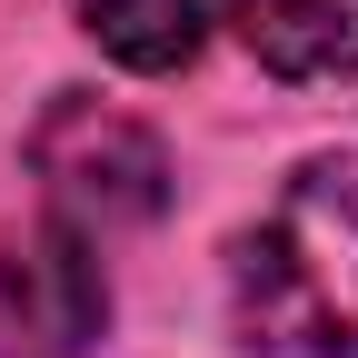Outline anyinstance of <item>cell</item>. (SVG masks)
Listing matches in <instances>:
<instances>
[{
	"mask_svg": "<svg viewBox=\"0 0 358 358\" xmlns=\"http://www.w3.org/2000/svg\"><path fill=\"white\" fill-rule=\"evenodd\" d=\"M229 308L249 358H358V150L279 179L268 219L229 249Z\"/></svg>",
	"mask_w": 358,
	"mask_h": 358,
	"instance_id": "cell-1",
	"label": "cell"
},
{
	"mask_svg": "<svg viewBox=\"0 0 358 358\" xmlns=\"http://www.w3.org/2000/svg\"><path fill=\"white\" fill-rule=\"evenodd\" d=\"M30 169H40V199L50 219L110 239V229H140V219L169 209V150L150 120H129L90 90H60L50 110L30 120Z\"/></svg>",
	"mask_w": 358,
	"mask_h": 358,
	"instance_id": "cell-2",
	"label": "cell"
},
{
	"mask_svg": "<svg viewBox=\"0 0 358 358\" xmlns=\"http://www.w3.org/2000/svg\"><path fill=\"white\" fill-rule=\"evenodd\" d=\"M0 319H10L20 358H80L110 329V279H100V239L70 219H30L0 239Z\"/></svg>",
	"mask_w": 358,
	"mask_h": 358,
	"instance_id": "cell-3",
	"label": "cell"
},
{
	"mask_svg": "<svg viewBox=\"0 0 358 358\" xmlns=\"http://www.w3.org/2000/svg\"><path fill=\"white\" fill-rule=\"evenodd\" d=\"M279 80H358V0H209Z\"/></svg>",
	"mask_w": 358,
	"mask_h": 358,
	"instance_id": "cell-4",
	"label": "cell"
},
{
	"mask_svg": "<svg viewBox=\"0 0 358 358\" xmlns=\"http://www.w3.org/2000/svg\"><path fill=\"white\" fill-rule=\"evenodd\" d=\"M80 30L100 40V60L120 70H140V80H169V70H189L199 60V40H209V0H70Z\"/></svg>",
	"mask_w": 358,
	"mask_h": 358,
	"instance_id": "cell-5",
	"label": "cell"
},
{
	"mask_svg": "<svg viewBox=\"0 0 358 358\" xmlns=\"http://www.w3.org/2000/svg\"><path fill=\"white\" fill-rule=\"evenodd\" d=\"M0 358H20V348H0Z\"/></svg>",
	"mask_w": 358,
	"mask_h": 358,
	"instance_id": "cell-6",
	"label": "cell"
}]
</instances>
